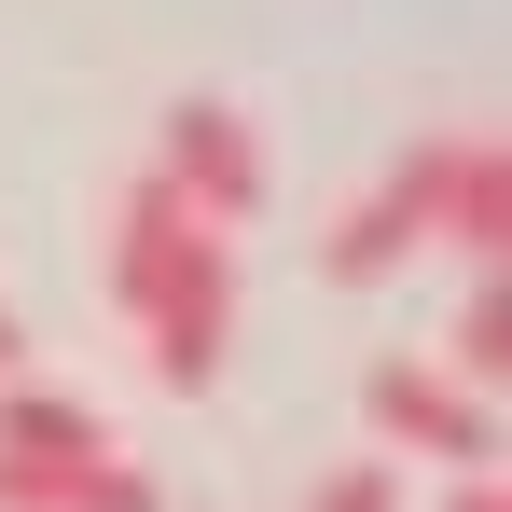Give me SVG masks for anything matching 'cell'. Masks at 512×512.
Here are the masks:
<instances>
[{
  "label": "cell",
  "mask_w": 512,
  "mask_h": 512,
  "mask_svg": "<svg viewBox=\"0 0 512 512\" xmlns=\"http://www.w3.org/2000/svg\"><path fill=\"white\" fill-rule=\"evenodd\" d=\"M111 305L153 333L167 388H222V346H236V236H208L167 180H139L111 208Z\"/></svg>",
  "instance_id": "obj_1"
},
{
  "label": "cell",
  "mask_w": 512,
  "mask_h": 512,
  "mask_svg": "<svg viewBox=\"0 0 512 512\" xmlns=\"http://www.w3.org/2000/svg\"><path fill=\"white\" fill-rule=\"evenodd\" d=\"M402 180H416V236H443V250H471L499 277V250H512V153L499 139L485 125H443V139L402 153Z\"/></svg>",
  "instance_id": "obj_2"
},
{
  "label": "cell",
  "mask_w": 512,
  "mask_h": 512,
  "mask_svg": "<svg viewBox=\"0 0 512 512\" xmlns=\"http://www.w3.org/2000/svg\"><path fill=\"white\" fill-rule=\"evenodd\" d=\"M153 180H167L208 236H236V222L263 208V139H250V111H236V97H167V153H153Z\"/></svg>",
  "instance_id": "obj_3"
},
{
  "label": "cell",
  "mask_w": 512,
  "mask_h": 512,
  "mask_svg": "<svg viewBox=\"0 0 512 512\" xmlns=\"http://www.w3.org/2000/svg\"><path fill=\"white\" fill-rule=\"evenodd\" d=\"M360 402H374V429H388L402 457H443V471H485V457H499V402L457 388L443 360H374Z\"/></svg>",
  "instance_id": "obj_4"
},
{
  "label": "cell",
  "mask_w": 512,
  "mask_h": 512,
  "mask_svg": "<svg viewBox=\"0 0 512 512\" xmlns=\"http://www.w3.org/2000/svg\"><path fill=\"white\" fill-rule=\"evenodd\" d=\"M0 512H167L139 457H0Z\"/></svg>",
  "instance_id": "obj_5"
},
{
  "label": "cell",
  "mask_w": 512,
  "mask_h": 512,
  "mask_svg": "<svg viewBox=\"0 0 512 512\" xmlns=\"http://www.w3.org/2000/svg\"><path fill=\"white\" fill-rule=\"evenodd\" d=\"M416 250H429V236H416V180H402V167H388L333 236H319V263H333L346 291H360V277H388V263H416Z\"/></svg>",
  "instance_id": "obj_6"
},
{
  "label": "cell",
  "mask_w": 512,
  "mask_h": 512,
  "mask_svg": "<svg viewBox=\"0 0 512 512\" xmlns=\"http://www.w3.org/2000/svg\"><path fill=\"white\" fill-rule=\"evenodd\" d=\"M0 457H125V443L56 388H0Z\"/></svg>",
  "instance_id": "obj_7"
},
{
  "label": "cell",
  "mask_w": 512,
  "mask_h": 512,
  "mask_svg": "<svg viewBox=\"0 0 512 512\" xmlns=\"http://www.w3.org/2000/svg\"><path fill=\"white\" fill-rule=\"evenodd\" d=\"M512 305H499V277H471V305H457V333H443V374H457V388H485V374H499L512 360Z\"/></svg>",
  "instance_id": "obj_8"
},
{
  "label": "cell",
  "mask_w": 512,
  "mask_h": 512,
  "mask_svg": "<svg viewBox=\"0 0 512 512\" xmlns=\"http://www.w3.org/2000/svg\"><path fill=\"white\" fill-rule=\"evenodd\" d=\"M305 512H402V471H388V457H346V471H319Z\"/></svg>",
  "instance_id": "obj_9"
},
{
  "label": "cell",
  "mask_w": 512,
  "mask_h": 512,
  "mask_svg": "<svg viewBox=\"0 0 512 512\" xmlns=\"http://www.w3.org/2000/svg\"><path fill=\"white\" fill-rule=\"evenodd\" d=\"M443 512H499V485H485V471H457V485H443Z\"/></svg>",
  "instance_id": "obj_10"
},
{
  "label": "cell",
  "mask_w": 512,
  "mask_h": 512,
  "mask_svg": "<svg viewBox=\"0 0 512 512\" xmlns=\"http://www.w3.org/2000/svg\"><path fill=\"white\" fill-rule=\"evenodd\" d=\"M14 360H28V333H14V319H0V388H14Z\"/></svg>",
  "instance_id": "obj_11"
}]
</instances>
